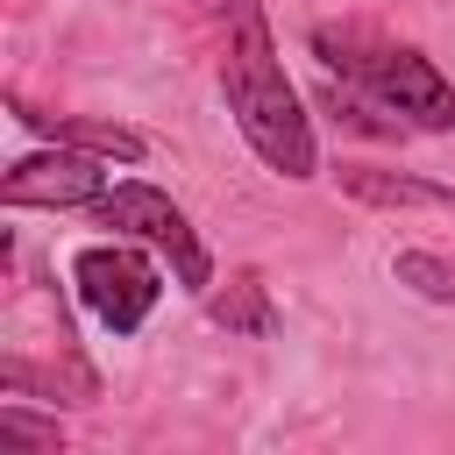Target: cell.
I'll return each mask as SVG.
<instances>
[{
    "label": "cell",
    "instance_id": "obj_1",
    "mask_svg": "<svg viewBox=\"0 0 455 455\" xmlns=\"http://www.w3.org/2000/svg\"><path fill=\"white\" fill-rule=\"evenodd\" d=\"M220 85H228V114L242 128V142L277 171V178H313L320 171V149H313V121L277 64V43H270V21L263 7L235 21V43H228V64H220Z\"/></svg>",
    "mask_w": 455,
    "mask_h": 455
},
{
    "label": "cell",
    "instance_id": "obj_2",
    "mask_svg": "<svg viewBox=\"0 0 455 455\" xmlns=\"http://www.w3.org/2000/svg\"><path fill=\"white\" fill-rule=\"evenodd\" d=\"M313 50H320L334 71L363 78V85H370L391 114H405L412 128H434V135L455 128V85H448L419 50H391V43H370V36H355V28H313Z\"/></svg>",
    "mask_w": 455,
    "mask_h": 455
},
{
    "label": "cell",
    "instance_id": "obj_3",
    "mask_svg": "<svg viewBox=\"0 0 455 455\" xmlns=\"http://www.w3.org/2000/svg\"><path fill=\"white\" fill-rule=\"evenodd\" d=\"M92 220H100V228H121V235L156 242V249L171 256V270H178V284H185V291H213V263H206V249H199L192 220H185L156 185H142V178L107 185V192L92 199Z\"/></svg>",
    "mask_w": 455,
    "mask_h": 455
},
{
    "label": "cell",
    "instance_id": "obj_4",
    "mask_svg": "<svg viewBox=\"0 0 455 455\" xmlns=\"http://www.w3.org/2000/svg\"><path fill=\"white\" fill-rule=\"evenodd\" d=\"M71 284H78V299H85L114 334H135V327L149 320L156 291H164L156 270H149V256L128 249V242H92V249H78Z\"/></svg>",
    "mask_w": 455,
    "mask_h": 455
},
{
    "label": "cell",
    "instance_id": "obj_5",
    "mask_svg": "<svg viewBox=\"0 0 455 455\" xmlns=\"http://www.w3.org/2000/svg\"><path fill=\"white\" fill-rule=\"evenodd\" d=\"M100 192H107V164L71 142L36 149L0 178V206H92Z\"/></svg>",
    "mask_w": 455,
    "mask_h": 455
},
{
    "label": "cell",
    "instance_id": "obj_6",
    "mask_svg": "<svg viewBox=\"0 0 455 455\" xmlns=\"http://www.w3.org/2000/svg\"><path fill=\"white\" fill-rule=\"evenodd\" d=\"M334 178L363 206H419V213H448L455 220V192L448 185H427V178H405V171H377V164H341Z\"/></svg>",
    "mask_w": 455,
    "mask_h": 455
},
{
    "label": "cell",
    "instance_id": "obj_7",
    "mask_svg": "<svg viewBox=\"0 0 455 455\" xmlns=\"http://www.w3.org/2000/svg\"><path fill=\"white\" fill-rule=\"evenodd\" d=\"M21 121H28L36 135L71 142V149H92V156H121V164L142 156V135L121 128V121H92V114H36V107H21Z\"/></svg>",
    "mask_w": 455,
    "mask_h": 455
},
{
    "label": "cell",
    "instance_id": "obj_8",
    "mask_svg": "<svg viewBox=\"0 0 455 455\" xmlns=\"http://www.w3.org/2000/svg\"><path fill=\"white\" fill-rule=\"evenodd\" d=\"M206 313H213L228 334H270V327H277V313H270V284H263L256 270H235L228 291H206Z\"/></svg>",
    "mask_w": 455,
    "mask_h": 455
},
{
    "label": "cell",
    "instance_id": "obj_9",
    "mask_svg": "<svg viewBox=\"0 0 455 455\" xmlns=\"http://www.w3.org/2000/svg\"><path fill=\"white\" fill-rule=\"evenodd\" d=\"M320 107H327L334 121H348V128H363V135H398V128H412L405 114H391V107L377 114V107H363V100H355V92H341V85H327V92H320Z\"/></svg>",
    "mask_w": 455,
    "mask_h": 455
},
{
    "label": "cell",
    "instance_id": "obj_10",
    "mask_svg": "<svg viewBox=\"0 0 455 455\" xmlns=\"http://www.w3.org/2000/svg\"><path fill=\"white\" fill-rule=\"evenodd\" d=\"M0 441H21V448H64L57 419H36V412H21V405H0Z\"/></svg>",
    "mask_w": 455,
    "mask_h": 455
},
{
    "label": "cell",
    "instance_id": "obj_11",
    "mask_svg": "<svg viewBox=\"0 0 455 455\" xmlns=\"http://www.w3.org/2000/svg\"><path fill=\"white\" fill-rule=\"evenodd\" d=\"M199 14H228V21H242V14H256L263 0H192Z\"/></svg>",
    "mask_w": 455,
    "mask_h": 455
}]
</instances>
